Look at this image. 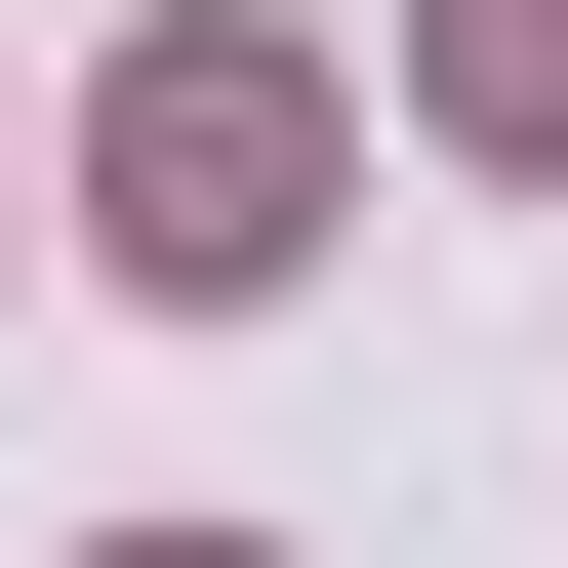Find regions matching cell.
<instances>
[{"label":"cell","mask_w":568,"mask_h":568,"mask_svg":"<svg viewBox=\"0 0 568 568\" xmlns=\"http://www.w3.org/2000/svg\"><path fill=\"white\" fill-rule=\"evenodd\" d=\"M325 244V82H284V41H163V82H122V284H284Z\"/></svg>","instance_id":"6da1fadb"}]
</instances>
